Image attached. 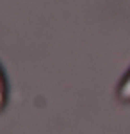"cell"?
<instances>
[{
  "mask_svg": "<svg viewBox=\"0 0 130 134\" xmlns=\"http://www.w3.org/2000/svg\"><path fill=\"white\" fill-rule=\"evenodd\" d=\"M121 95H123L125 98H128V97H130V79H127V82L123 84V88H121Z\"/></svg>",
  "mask_w": 130,
  "mask_h": 134,
  "instance_id": "1",
  "label": "cell"
}]
</instances>
